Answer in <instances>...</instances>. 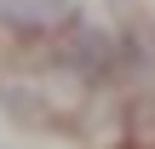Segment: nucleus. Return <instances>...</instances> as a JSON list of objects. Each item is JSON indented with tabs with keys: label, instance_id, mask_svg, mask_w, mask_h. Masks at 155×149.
I'll return each instance as SVG.
<instances>
[{
	"label": "nucleus",
	"instance_id": "obj_1",
	"mask_svg": "<svg viewBox=\"0 0 155 149\" xmlns=\"http://www.w3.org/2000/svg\"><path fill=\"white\" fill-rule=\"evenodd\" d=\"M58 63L69 69V75H81V80H104L109 69H115V40L104 34V29H86L81 17L63 29V52H58Z\"/></svg>",
	"mask_w": 155,
	"mask_h": 149
},
{
	"label": "nucleus",
	"instance_id": "obj_2",
	"mask_svg": "<svg viewBox=\"0 0 155 149\" xmlns=\"http://www.w3.org/2000/svg\"><path fill=\"white\" fill-rule=\"evenodd\" d=\"M75 23V0H0V29L12 34H63Z\"/></svg>",
	"mask_w": 155,
	"mask_h": 149
},
{
	"label": "nucleus",
	"instance_id": "obj_3",
	"mask_svg": "<svg viewBox=\"0 0 155 149\" xmlns=\"http://www.w3.org/2000/svg\"><path fill=\"white\" fill-rule=\"evenodd\" d=\"M127 138H132V149H155V98L127 103Z\"/></svg>",
	"mask_w": 155,
	"mask_h": 149
}]
</instances>
